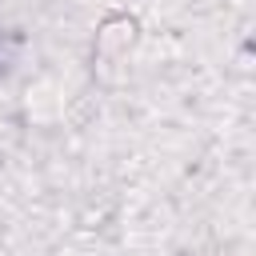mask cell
Returning <instances> with one entry per match:
<instances>
[{
  "mask_svg": "<svg viewBox=\"0 0 256 256\" xmlns=\"http://www.w3.org/2000/svg\"><path fill=\"white\" fill-rule=\"evenodd\" d=\"M132 40H136V24H132L128 16H112V20L96 32V60H100V64H120L124 52L132 48Z\"/></svg>",
  "mask_w": 256,
  "mask_h": 256,
  "instance_id": "obj_1",
  "label": "cell"
}]
</instances>
